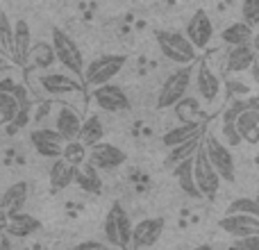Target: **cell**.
I'll return each instance as SVG.
<instances>
[{"label":"cell","instance_id":"60d3db41","mask_svg":"<svg viewBox=\"0 0 259 250\" xmlns=\"http://www.w3.org/2000/svg\"><path fill=\"white\" fill-rule=\"evenodd\" d=\"M14 87H16V82L9 80V77H3V80H0V91H14Z\"/></svg>","mask_w":259,"mask_h":250},{"label":"cell","instance_id":"ac0fdd59","mask_svg":"<svg viewBox=\"0 0 259 250\" xmlns=\"http://www.w3.org/2000/svg\"><path fill=\"white\" fill-rule=\"evenodd\" d=\"M173 175H175V180H178V187L184 191V196L193 198V200H200L202 193L196 184V175H193V155L178 161V164L173 166Z\"/></svg>","mask_w":259,"mask_h":250},{"label":"cell","instance_id":"8992f818","mask_svg":"<svg viewBox=\"0 0 259 250\" xmlns=\"http://www.w3.org/2000/svg\"><path fill=\"white\" fill-rule=\"evenodd\" d=\"M205 150H207V157L211 159L214 169L219 171V175L225 180V182H234L237 178V161H234V155L230 152V146L225 141H221L216 134H207L205 132Z\"/></svg>","mask_w":259,"mask_h":250},{"label":"cell","instance_id":"8d00e7d4","mask_svg":"<svg viewBox=\"0 0 259 250\" xmlns=\"http://www.w3.org/2000/svg\"><path fill=\"white\" fill-rule=\"evenodd\" d=\"M234 246L257 250L259 248V232L257 234H248V237H241V239H234Z\"/></svg>","mask_w":259,"mask_h":250},{"label":"cell","instance_id":"9c48e42d","mask_svg":"<svg viewBox=\"0 0 259 250\" xmlns=\"http://www.w3.org/2000/svg\"><path fill=\"white\" fill-rule=\"evenodd\" d=\"M30 141L39 157H46V159H57V157H62L64 139L55 128H34L30 132Z\"/></svg>","mask_w":259,"mask_h":250},{"label":"cell","instance_id":"30bf717a","mask_svg":"<svg viewBox=\"0 0 259 250\" xmlns=\"http://www.w3.org/2000/svg\"><path fill=\"white\" fill-rule=\"evenodd\" d=\"M39 87L41 91H46L48 96H55V98H62V96L80 91L77 77L62 71H44V75H39Z\"/></svg>","mask_w":259,"mask_h":250},{"label":"cell","instance_id":"f546056e","mask_svg":"<svg viewBox=\"0 0 259 250\" xmlns=\"http://www.w3.org/2000/svg\"><path fill=\"white\" fill-rule=\"evenodd\" d=\"M173 109L180 121H196L200 116V100L196 96H184L173 105Z\"/></svg>","mask_w":259,"mask_h":250},{"label":"cell","instance_id":"f1b7e54d","mask_svg":"<svg viewBox=\"0 0 259 250\" xmlns=\"http://www.w3.org/2000/svg\"><path fill=\"white\" fill-rule=\"evenodd\" d=\"M21 109H23V105L18 103L12 91H0V125L14 123Z\"/></svg>","mask_w":259,"mask_h":250},{"label":"cell","instance_id":"52a82bcc","mask_svg":"<svg viewBox=\"0 0 259 250\" xmlns=\"http://www.w3.org/2000/svg\"><path fill=\"white\" fill-rule=\"evenodd\" d=\"M91 100H94V103L98 105L103 112H109V114L125 112V109H130L127 94L123 91V87L114 85V82L94 87V91H91Z\"/></svg>","mask_w":259,"mask_h":250},{"label":"cell","instance_id":"1f68e13d","mask_svg":"<svg viewBox=\"0 0 259 250\" xmlns=\"http://www.w3.org/2000/svg\"><path fill=\"white\" fill-rule=\"evenodd\" d=\"M87 155H89V148L80 141V139H73V141H64V150L62 157L66 161H71L73 166H82L87 161Z\"/></svg>","mask_w":259,"mask_h":250},{"label":"cell","instance_id":"4dcf8cb0","mask_svg":"<svg viewBox=\"0 0 259 250\" xmlns=\"http://www.w3.org/2000/svg\"><path fill=\"white\" fill-rule=\"evenodd\" d=\"M225 214H252L259 216V196H239L225 207Z\"/></svg>","mask_w":259,"mask_h":250},{"label":"cell","instance_id":"ba28073f","mask_svg":"<svg viewBox=\"0 0 259 250\" xmlns=\"http://www.w3.org/2000/svg\"><path fill=\"white\" fill-rule=\"evenodd\" d=\"M125 150H121L118 146L107 141H98L94 146H89V155H87V161L94 164L98 171H114L125 164Z\"/></svg>","mask_w":259,"mask_h":250},{"label":"cell","instance_id":"ee69618b","mask_svg":"<svg viewBox=\"0 0 259 250\" xmlns=\"http://www.w3.org/2000/svg\"><path fill=\"white\" fill-rule=\"evenodd\" d=\"M0 200H3V189H0Z\"/></svg>","mask_w":259,"mask_h":250},{"label":"cell","instance_id":"74e56055","mask_svg":"<svg viewBox=\"0 0 259 250\" xmlns=\"http://www.w3.org/2000/svg\"><path fill=\"white\" fill-rule=\"evenodd\" d=\"M77 248H80V250H84V248H94V250H107V248H109V243H107V241H96V239H89V241H82V243H77Z\"/></svg>","mask_w":259,"mask_h":250},{"label":"cell","instance_id":"7bdbcfd3","mask_svg":"<svg viewBox=\"0 0 259 250\" xmlns=\"http://www.w3.org/2000/svg\"><path fill=\"white\" fill-rule=\"evenodd\" d=\"M250 46H252V48H255V53H259V27H255V32H252Z\"/></svg>","mask_w":259,"mask_h":250},{"label":"cell","instance_id":"603a6c76","mask_svg":"<svg viewBox=\"0 0 259 250\" xmlns=\"http://www.w3.org/2000/svg\"><path fill=\"white\" fill-rule=\"evenodd\" d=\"M57 62V55H55L53 41H36L32 44L30 55H27V64L36 71H50Z\"/></svg>","mask_w":259,"mask_h":250},{"label":"cell","instance_id":"277c9868","mask_svg":"<svg viewBox=\"0 0 259 250\" xmlns=\"http://www.w3.org/2000/svg\"><path fill=\"white\" fill-rule=\"evenodd\" d=\"M50 41H53L55 55H57V62L66 68L73 75H82L84 73V57H82V50L62 27H53L50 30Z\"/></svg>","mask_w":259,"mask_h":250},{"label":"cell","instance_id":"b9f144b4","mask_svg":"<svg viewBox=\"0 0 259 250\" xmlns=\"http://www.w3.org/2000/svg\"><path fill=\"white\" fill-rule=\"evenodd\" d=\"M7 68H12V62L7 59V55H0V73H5Z\"/></svg>","mask_w":259,"mask_h":250},{"label":"cell","instance_id":"3957f363","mask_svg":"<svg viewBox=\"0 0 259 250\" xmlns=\"http://www.w3.org/2000/svg\"><path fill=\"white\" fill-rule=\"evenodd\" d=\"M193 175H196V184H198V189H200L202 198L211 200V198L219 196L223 178L219 175V171L214 169L211 159L207 157L205 143L202 141H200V146L196 148V152H193Z\"/></svg>","mask_w":259,"mask_h":250},{"label":"cell","instance_id":"e575fe53","mask_svg":"<svg viewBox=\"0 0 259 250\" xmlns=\"http://www.w3.org/2000/svg\"><path fill=\"white\" fill-rule=\"evenodd\" d=\"M103 234L105 241L114 248H121V237H118V228H116V219H114V212L109 210L105 216V225H103Z\"/></svg>","mask_w":259,"mask_h":250},{"label":"cell","instance_id":"ab89813d","mask_svg":"<svg viewBox=\"0 0 259 250\" xmlns=\"http://www.w3.org/2000/svg\"><path fill=\"white\" fill-rule=\"evenodd\" d=\"M250 75H252V80H255V85L259 87V53L255 55V62H252V66H250Z\"/></svg>","mask_w":259,"mask_h":250},{"label":"cell","instance_id":"7a4b0ae2","mask_svg":"<svg viewBox=\"0 0 259 250\" xmlns=\"http://www.w3.org/2000/svg\"><path fill=\"white\" fill-rule=\"evenodd\" d=\"M127 64V55H118V53H109V55H98L94 57L89 64L84 66V73H82V80H84L87 87H100L112 82L118 73L125 68Z\"/></svg>","mask_w":259,"mask_h":250},{"label":"cell","instance_id":"f35d334b","mask_svg":"<svg viewBox=\"0 0 259 250\" xmlns=\"http://www.w3.org/2000/svg\"><path fill=\"white\" fill-rule=\"evenodd\" d=\"M7 225H9V212L5 207H0V234H7Z\"/></svg>","mask_w":259,"mask_h":250},{"label":"cell","instance_id":"cb8c5ba5","mask_svg":"<svg viewBox=\"0 0 259 250\" xmlns=\"http://www.w3.org/2000/svg\"><path fill=\"white\" fill-rule=\"evenodd\" d=\"M27 196H30V184H27L25 180L14 182L3 191L0 207H5L9 214H12V212H21L23 207H25V202H27Z\"/></svg>","mask_w":259,"mask_h":250},{"label":"cell","instance_id":"ffe728a7","mask_svg":"<svg viewBox=\"0 0 259 250\" xmlns=\"http://www.w3.org/2000/svg\"><path fill=\"white\" fill-rule=\"evenodd\" d=\"M255 48L250 44H237L230 46L228 57H225V68L230 73H246L250 71L252 62H255Z\"/></svg>","mask_w":259,"mask_h":250},{"label":"cell","instance_id":"d590c367","mask_svg":"<svg viewBox=\"0 0 259 250\" xmlns=\"http://www.w3.org/2000/svg\"><path fill=\"white\" fill-rule=\"evenodd\" d=\"M241 21L259 27V0H241Z\"/></svg>","mask_w":259,"mask_h":250},{"label":"cell","instance_id":"d6986e66","mask_svg":"<svg viewBox=\"0 0 259 250\" xmlns=\"http://www.w3.org/2000/svg\"><path fill=\"white\" fill-rule=\"evenodd\" d=\"M32 48V30L27 25L25 18H18L14 23V46H12V57L14 64H27V55Z\"/></svg>","mask_w":259,"mask_h":250},{"label":"cell","instance_id":"484cf974","mask_svg":"<svg viewBox=\"0 0 259 250\" xmlns=\"http://www.w3.org/2000/svg\"><path fill=\"white\" fill-rule=\"evenodd\" d=\"M105 137V125L100 121V116H96V114H91V116L82 118V128H80V141L84 143L87 148L94 146V143L103 141Z\"/></svg>","mask_w":259,"mask_h":250},{"label":"cell","instance_id":"7c38bea8","mask_svg":"<svg viewBox=\"0 0 259 250\" xmlns=\"http://www.w3.org/2000/svg\"><path fill=\"white\" fill-rule=\"evenodd\" d=\"M184 34L189 36L196 50H205L211 44V36H214V23L207 16V12H196L189 23L184 25Z\"/></svg>","mask_w":259,"mask_h":250},{"label":"cell","instance_id":"6da1fadb","mask_svg":"<svg viewBox=\"0 0 259 250\" xmlns=\"http://www.w3.org/2000/svg\"><path fill=\"white\" fill-rule=\"evenodd\" d=\"M157 46H159L161 55H164L168 62L178 64V66H187L193 64L198 57L196 46L189 41V36L180 30H159L155 34Z\"/></svg>","mask_w":259,"mask_h":250},{"label":"cell","instance_id":"d6a6232c","mask_svg":"<svg viewBox=\"0 0 259 250\" xmlns=\"http://www.w3.org/2000/svg\"><path fill=\"white\" fill-rule=\"evenodd\" d=\"M205 139V134H200V137H193V139H189V141H184V143H178V146H173V148H168L170 150V155H168V164H178V161H182L184 157H191L193 152H196V148L200 146V141Z\"/></svg>","mask_w":259,"mask_h":250},{"label":"cell","instance_id":"836d02e7","mask_svg":"<svg viewBox=\"0 0 259 250\" xmlns=\"http://www.w3.org/2000/svg\"><path fill=\"white\" fill-rule=\"evenodd\" d=\"M12 46H14V23L3 12L0 14V48H3L5 55H12Z\"/></svg>","mask_w":259,"mask_h":250},{"label":"cell","instance_id":"9a60e30c","mask_svg":"<svg viewBox=\"0 0 259 250\" xmlns=\"http://www.w3.org/2000/svg\"><path fill=\"white\" fill-rule=\"evenodd\" d=\"M77 169H80V166H73L71 161H66L64 157H57V159H53V164H50V171H48L50 189H53V191H64L66 187H71V184L75 182Z\"/></svg>","mask_w":259,"mask_h":250},{"label":"cell","instance_id":"d4e9b609","mask_svg":"<svg viewBox=\"0 0 259 250\" xmlns=\"http://www.w3.org/2000/svg\"><path fill=\"white\" fill-rule=\"evenodd\" d=\"M252 32H255V27L248 25L246 21H234V23H230L223 32H221V39H223V44H228V46L250 44Z\"/></svg>","mask_w":259,"mask_h":250},{"label":"cell","instance_id":"7402d4cb","mask_svg":"<svg viewBox=\"0 0 259 250\" xmlns=\"http://www.w3.org/2000/svg\"><path fill=\"white\" fill-rule=\"evenodd\" d=\"M237 130L241 141L259 146V107H248L237 116Z\"/></svg>","mask_w":259,"mask_h":250},{"label":"cell","instance_id":"2e32d148","mask_svg":"<svg viewBox=\"0 0 259 250\" xmlns=\"http://www.w3.org/2000/svg\"><path fill=\"white\" fill-rule=\"evenodd\" d=\"M80 128H82V116L68 105H62L55 114V130L62 134L64 141H73L80 137Z\"/></svg>","mask_w":259,"mask_h":250},{"label":"cell","instance_id":"44dd1931","mask_svg":"<svg viewBox=\"0 0 259 250\" xmlns=\"http://www.w3.org/2000/svg\"><path fill=\"white\" fill-rule=\"evenodd\" d=\"M41 230V221L32 214H25V212H12L9 214V225H7V237L14 239H25L32 237L34 232Z\"/></svg>","mask_w":259,"mask_h":250},{"label":"cell","instance_id":"83f0119b","mask_svg":"<svg viewBox=\"0 0 259 250\" xmlns=\"http://www.w3.org/2000/svg\"><path fill=\"white\" fill-rule=\"evenodd\" d=\"M112 212H114V219H116V228H118V237H121V248L125 250L132 246V219H130V214L125 212V207L121 205V202H114L112 205Z\"/></svg>","mask_w":259,"mask_h":250},{"label":"cell","instance_id":"5b68a950","mask_svg":"<svg viewBox=\"0 0 259 250\" xmlns=\"http://www.w3.org/2000/svg\"><path fill=\"white\" fill-rule=\"evenodd\" d=\"M191 82H193V73H191V68H189V64L187 66L175 68V71L164 80V85L159 87V91H157V107L159 109L173 107L180 98L187 96Z\"/></svg>","mask_w":259,"mask_h":250},{"label":"cell","instance_id":"8fae6325","mask_svg":"<svg viewBox=\"0 0 259 250\" xmlns=\"http://www.w3.org/2000/svg\"><path fill=\"white\" fill-rule=\"evenodd\" d=\"M193 80H196V91H198V96H200V98L205 100L207 105H214L216 100L221 98L223 85H221V77L209 68V64H205V62L198 64Z\"/></svg>","mask_w":259,"mask_h":250},{"label":"cell","instance_id":"4316f807","mask_svg":"<svg viewBox=\"0 0 259 250\" xmlns=\"http://www.w3.org/2000/svg\"><path fill=\"white\" fill-rule=\"evenodd\" d=\"M75 182L80 184L84 191L89 193H96L98 196L100 191H103V180H100L98 175V169H96L94 164H89V161H84V164L77 169V175H75Z\"/></svg>","mask_w":259,"mask_h":250},{"label":"cell","instance_id":"e0dca14e","mask_svg":"<svg viewBox=\"0 0 259 250\" xmlns=\"http://www.w3.org/2000/svg\"><path fill=\"white\" fill-rule=\"evenodd\" d=\"M205 123H200L196 118V121H182L180 125H175V128L166 130L164 134H161V143H164L166 148H173L178 146V143H184L189 141V139L193 137H200V134H205Z\"/></svg>","mask_w":259,"mask_h":250},{"label":"cell","instance_id":"4fadbf2b","mask_svg":"<svg viewBox=\"0 0 259 250\" xmlns=\"http://www.w3.org/2000/svg\"><path fill=\"white\" fill-rule=\"evenodd\" d=\"M166 228L164 219H143L132 228V246L134 250L139 248H152L161 239Z\"/></svg>","mask_w":259,"mask_h":250},{"label":"cell","instance_id":"f6af8a7d","mask_svg":"<svg viewBox=\"0 0 259 250\" xmlns=\"http://www.w3.org/2000/svg\"><path fill=\"white\" fill-rule=\"evenodd\" d=\"M0 55H5V53H3V48H0Z\"/></svg>","mask_w":259,"mask_h":250},{"label":"cell","instance_id":"5bb4252c","mask_svg":"<svg viewBox=\"0 0 259 250\" xmlns=\"http://www.w3.org/2000/svg\"><path fill=\"white\" fill-rule=\"evenodd\" d=\"M219 228L223 230L225 234L234 239L248 237V234H257L259 232V216L252 214H225L223 219L219 221Z\"/></svg>","mask_w":259,"mask_h":250}]
</instances>
